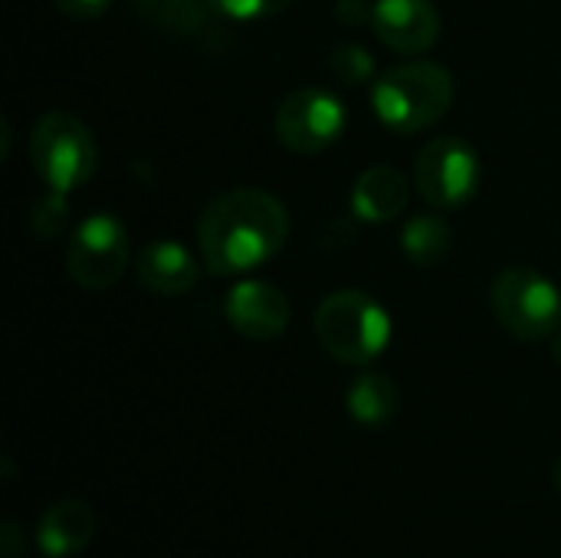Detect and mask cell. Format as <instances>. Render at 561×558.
<instances>
[{
  "mask_svg": "<svg viewBox=\"0 0 561 558\" xmlns=\"http://www.w3.org/2000/svg\"><path fill=\"white\" fill-rule=\"evenodd\" d=\"M401 247L414 266H437L450 253V224L437 214H417L404 224Z\"/></svg>",
  "mask_w": 561,
  "mask_h": 558,
  "instance_id": "cell-16",
  "label": "cell"
},
{
  "mask_svg": "<svg viewBox=\"0 0 561 558\" xmlns=\"http://www.w3.org/2000/svg\"><path fill=\"white\" fill-rule=\"evenodd\" d=\"M345 132V105L335 92L306 86L283 99L276 112V138L296 155H319Z\"/></svg>",
  "mask_w": 561,
  "mask_h": 558,
  "instance_id": "cell-8",
  "label": "cell"
},
{
  "mask_svg": "<svg viewBox=\"0 0 561 558\" xmlns=\"http://www.w3.org/2000/svg\"><path fill=\"white\" fill-rule=\"evenodd\" d=\"M204 260H197L178 240H154L135 257V276L148 293L184 296L197 286Z\"/></svg>",
  "mask_w": 561,
  "mask_h": 558,
  "instance_id": "cell-11",
  "label": "cell"
},
{
  "mask_svg": "<svg viewBox=\"0 0 561 558\" xmlns=\"http://www.w3.org/2000/svg\"><path fill=\"white\" fill-rule=\"evenodd\" d=\"M224 316L243 339L273 342L286 332L293 319V306L279 286L263 280H243L227 293Z\"/></svg>",
  "mask_w": 561,
  "mask_h": 558,
  "instance_id": "cell-9",
  "label": "cell"
},
{
  "mask_svg": "<svg viewBox=\"0 0 561 558\" xmlns=\"http://www.w3.org/2000/svg\"><path fill=\"white\" fill-rule=\"evenodd\" d=\"M398 405H401L398 385L381 372H362L345 391V408H348L352 421L362 428L391 424L398 414Z\"/></svg>",
  "mask_w": 561,
  "mask_h": 558,
  "instance_id": "cell-15",
  "label": "cell"
},
{
  "mask_svg": "<svg viewBox=\"0 0 561 558\" xmlns=\"http://www.w3.org/2000/svg\"><path fill=\"white\" fill-rule=\"evenodd\" d=\"M371 56L358 46V43H345V46H335L332 49V72L342 76L348 86H362L371 79Z\"/></svg>",
  "mask_w": 561,
  "mask_h": 558,
  "instance_id": "cell-17",
  "label": "cell"
},
{
  "mask_svg": "<svg viewBox=\"0 0 561 558\" xmlns=\"http://www.w3.org/2000/svg\"><path fill=\"white\" fill-rule=\"evenodd\" d=\"M312 329L322 349L345 365H368L391 342L388 309L362 289L329 293L316 309Z\"/></svg>",
  "mask_w": 561,
  "mask_h": 558,
  "instance_id": "cell-3",
  "label": "cell"
},
{
  "mask_svg": "<svg viewBox=\"0 0 561 558\" xmlns=\"http://www.w3.org/2000/svg\"><path fill=\"white\" fill-rule=\"evenodd\" d=\"M490 306L500 326L519 342H546L561 326L559 286L533 266H510L493 280Z\"/></svg>",
  "mask_w": 561,
  "mask_h": 558,
  "instance_id": "cell-5",
  "label": "cell"
},
{
  "mask_svg": "<svg viewBox=\"0 0 561 558\" xmlns=\"http://www.w3.org/2000/svg\"><path fill=\"white\" fill-rule=\"evenodd\" d=\"M131 7L154 30L187 39L214 33L217 30L214 16H220L210 0H131Z\"/></svg>",
  "mask_w": 561,
  "mask_h": 558,
  "instance_id": "cell-14",
  "label": "cell"
},
{
  "mask_svg": "<svg viewBox=\"0 0 561 558\" xmlns=\"http://www.w3.org/2000/svg\"><path fill=\"white\" fill-rule=\"evenodd\" d=\"M220 16L230 20H266L283 13L293 0H210Z\"/></svg>",
  "mask_w": 561,
  "mask_h": 558,
  "instance_id": "cell-18",
  "label": "cell"
},
{
  "mask_svg": "<svg viewBox=\"0 0 561 558\" xmlns=\"http://www.w3.org/2000/svg\"><path fill=\"white\" fill-rule=\"evenodd\" d=\"M99 520L85 500H59L36 520V549L46 558H72L95 539Z\"/></svg>",
  "mask_w": 561,
  "mask_h": 558,
  "instance_id": "cell-12",
  "label": "cell"
},
{
  "mask_svg": "<svg viewBox=\"0 0 561 558\" xmlns=\"http://www.w3.org/2000/svg\"><path fill=\"white\" fill-rule=\"evenodd\" d=\"M552 480H556V490H559V493H561V460H559V464H556V474H552Z\"/></svg>",
  "mask_w": 561,
  "mask_h": 558,
  "instance_id": "cell-23",
  "label": "cell"
},
{
  "mask_svg": "<svg viewBox=\"0 0 561 558\" xmlns=\"http://www.w3.org/2000/svg\"><path fill=\"white\" fill-rule=\"evenodd\" d=\"M371 30L388 49L401 56H421L440 36V13L434 0H375Z\"/></svg>",
  "mask_w": 561,
  "mask_h": 558,
  "instance_id": "cell-10",
  "label": "cell"
},
{
  "mask_svg": "<svg viewBox=\"0 0 561 558\" xmlns=\"http://www.w3.org/2000/svg\"><path fill=\"white\" fill-rule=\"evenodd\" d=\"M112 0H53L56 10H62L66 16H76V20H95L108 10Z\"/></svg>",
  "mask_w": 561,
  "mask_h": 558,
  "instance_id": "cell-19",
  "label": "cell"
},
{
  "mask_svg": "<svg viewBox=\"0 0 561 558\" xmlns=\"http://www.w3.org/2000/svg\"><path fill=\"white\" fill-rule=\"evenodd\" d=\"M289 237V210L263 187L217 194L197 220V250L214 276H240L273 260Z\"/></svg>",
  "mask_w": 561,
  "mask_h": 558,
  "instance_id": "cell-1",
  "label": "cell"
},
{
  "mask_svg": "<svg viewBox=\"0 0 561 558\" xmlns=\"http://www.w3.org/2000/svg\"><path fill=\"white\" fill-rule=\"evenodd\" d=\"M454 105V76L431 62H401L371 86V109L378 122L398 135H414L437 125Z\"/></svg>",
  "mask_w": 561,
  "mask_h": 558,
  "instance_id": "cell-2",
  "label": "cell"
},
{
  "mask_svg": "<svg viewBox=\"0 0 561 558\" xmlns=\"http://www.w3.org/2000/svg\"><path fill=\"white\" fill-rule=\"evenodd\" d=\"M16 553H20V533H16V523L7 520L3 529H0V556L13 558Z\"/></svg>",
  "mask_w": 561,
  "mask_h": 558,
  "instance_id": "cell-21",
  "label": "cell"
},
{
  "mask_svg": "<svg viewBox=\"0 0 561 558\" xmlns=\"http://www.w3.org/2000/svg\"><path fill=\"white\" fill-rule=\"evenodd\" d=\"M552 358H556V362L561 365V332L556 335V339H552Z\"/></svg>",
  "mask_w": 561,
  "mask_h": 558,
  "instance_id": "cell-22",
  "label": "cell"
},
{
  "mask_svg": "<svg viewBox=\"0 0 561 558\" xmlns=\"http://www.w3.org/2000/svg\"><path fill=\"white\" fill-rule=\"evenodd\" d=\"M30 161L49 191L72 194L95 174L99 145L79 115L46 112L30 132Z\"/></svg>",
  "mask_w": 561,
  "mask_h": 558,
  "instance_id": "cell-4",
  "label": "cell"
},
{
  "mask_svg": "<svg viewBox=\"0 0 561 558\" xmlns=\"http://www.w3.org/2000/svg\"><path fill=\"white\" fill-rule=\"evenodd\" d=\"M66 270L72 283L89 293L112 289L128 270V230L115 214H89L66 247Z\"/></svg>",
  "mask_w": 561,
  "mask_h": 558,
  "instance_id": "cell-6",
  "label": "cell"
},
{
  "mask_svg": "<svg viewBox=\"0 0 561 558\" xmlns=\"http://www.w3.org/2000/svg\"><path fill=\"white\" fill-rule=\"evenodd\" d=\"M339 16L345 23H362V20H371V7L362 0H339Z\"/></svg>",
  "mask_w": 561,
  "mask_h": 558,
  "instance_id": "cell-20",
  "label": "cell"
},
{
  "mask_svg": "<svg viewBox=\"0 0 561 558\" xmlns=\"http://www.w3.org/2000/svg\"><path fill=\"white\" fill-rule=\"evenodd\" d=\"M411 197L408 178L394 171L391 164H375L358 174L352 187V214H358L368 224H391L404 214Z\"/></svg>",
  "mask_w": 561,
  "mask_h": 558,
  "instance_id": "cell-13",
  "label": "cell"
},
{
  "mask_svg": "<svg viewBox=\"0 0 561 558\" xmlns=\"http://www.w3.org/2000/svg\"><path fill=\"white\" fill-rule=\"evenodd\" d=\"M414 184L421 197L437 210L463 207L480 187V155L457 135H444L424 145L414 164Z\"/></svg>",
  "mask_w": 561,
  "mask_h": 558,
  "instance_id": "cell-7",
  "label": "cell"
}]
</instances>
